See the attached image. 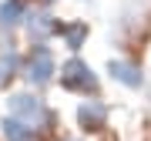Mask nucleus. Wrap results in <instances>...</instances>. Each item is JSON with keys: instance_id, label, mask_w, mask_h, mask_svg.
I'll use <instances>...</instances> for the list:
<instances>
[{"instance_id": "nucleus-5", "label": "nucleus", "mask_w": 151, "mask_h": 141, "mask_svg": "<svg viewBox=\"0 0 151 141\" xmlns=\"http://www.w3.org/2000/svg\"><path fill=\"white\" fill-rule=\"evenodd\" d=\"M24 30H27V37L34 40V44H47L54 34H60V24H57V17L47 10V7H37L34 10L30 7V14H27V20H24Z\"/></svg>"}, {"instance_id": "nucleus-12", "label": "nucleus", "mask_w": 151, "mask_h": 141, "mask_svg": "<svg viewBox=\"0 0 151 141\" xmlns=\"http://www.w3.org/2000/svg\"><path fill=\"white\" fill-rule=\"evenodd\" d=\"M40 4H44V7H50V4H57V0H40Z\"/></svg>"}, {"instance_id": "nucleus-4", "label": "nucleus", "mask_w": 151, "mask_h": 141, "mask_svg": "<svg viewBox=\"0 0 151 141\" xmlns=\"http://www.w3.org/2000/svg\"><path fill=\"white\" fill-rule=\"evenodd\" d=\"M148 14H151V0H131V4L121 7L118 20H114V37L124 40V37H141L148 24Z\"/></svg>"}, {"instance_id": "nucleus-13", "label": "nucleus", "mask_w": 151, "mask_h": 141, "mask_svg": "<svg viewBox=\"0 0 151 141\" xmlns=\"http://www.w3.org/2000/svg\"><path fill=\"white\" fill-rule=\"evenodd\" d=\"M148 108H151V84H148Z\"/></svg>"}, {"instance_id": "nucleus-14", "label": "nucleus", "mask_w": 151, "mask_h": 141, "mask_svg": "<svg viewBox=\"0 0 151 141\" xmlns=\"http://www.w3.org/2000/svg\"><path fill=\"white\" fill-rule=\"evenodd\" d=\"M57 141H81V138H57Z\"/></svg>"}, {"instance_id": "nucleus-7", "label": "nucleus", "mask_w": 151, "mask_h": 141, "mask_svg": "<svg viewBox=\"0 0 151 141\" xmlns=\"http://www.w3.org/2000/svg\"><path fill=\"white\" fill-rule=\"evenodd\" d=\"M74 114H77V128H81L84 135H97V131H104V128H108V104H104V101H97V98L81 101Z\"/></svg>"}, {"instance_id": "nucleus-1", "label": "nucleus", "mask_w": 151, "mask_h": 141, "mask_svg": "<svg viewBox=\"0 0 151 141\" xmlns=\"http://www.w3.org/2000/svg\"><path fill=\"white\" fill-rule=\"evenodd\" d=\"M7 111H10V118L17 121H24V124H30L34 131H50L57 124V114L47 108V101L40 98V94H34V91H17L7 98Z\"/></svg>"}, {"instance_id": "nucleus-9", "label": "nucleus", "mask_w": 151, "mask_h": 141, "mask_svg": "<svg viewBox=\"0 0 151 141\" xmlns=\"http://www.w3.org/2000/svg\"><path fill=\"white\" fill-rule=\"evenodd\" d=\"M87 34H91V27H87L84 20H70V24H60V40H64V47L70 50V54H77V50L84 47Z\"/></svg>"}, {"instance_id": "nucleus-8", "label": "nucleus", "mask_w": 151, "mask_h": 141, "mask_svg": "<svg viewBox=\"0 0 151 141\" xmlns=\"http://www.w3.org/2000/svg\"><path fill=\"white\" fill-rule=\"evenodd\" d=\"M27 14H30V0H4L0 4V30L10 34L17 27H24Z\"/></svg>"}, {"instance_id": "nucleus-10", "label": "nucleus", "mask_w": 151, "mask_h": 141, "mask_svg": "<svg viewBox=\"0 0 151 141\" xmlns=\"http://www.w3.org/2000/svg\"><path fill=\"white\" fill-rule=\"evenodd\" d=\"M0 131H4V141H37V131H34L30 124H24V121L10 118V114L4 118Z\"/></svg>"}, {"instance_id": "nucleus-2", "label": "nucleus", "mask_w": 151, "mask_h": 141, "mask_svg": "<svg viewBox=\"0 0 151 141\" xmlns=\"http://www.w3.org/2000/svg\"><path fill=\"white\" fill-rule=\"evenodd\" d=\"M57 81L64 91L70 94H87V98H97V91H101V77L94 74V67L87 64V60L81 57H67L64 64H60V74H57Z\"/></svg>"}, {"instance_id": "nucleus-3", "label": "nucleus", "mask_w": 151, "mask_h": 141, "mask_svg": "<svg viewBox=\"0 0 151 141\" xmlns=\"http://www.w3.org/2000/svg\"><path fill=\"white\" fill-rule=\"evenodd\" d=\"M57 74V60H54V50L47 47V44H34V47L27 50V57H24L20 64V77L27 81L30 87H47L50 81H54Z\"/></svg>"}, {"instance_id": "nucleus-6", "label": "nucleus", "mask_w": 151, "mask_h": 141, "mask_svg": "<svg viewBox=\"0 0 151 141\" xmlns=\"http://www.w3.org/2000/svg\"><path fill=\"white\" fill-rule=\"evenodd\" d=\"M108 74H111L114 84L128 87V91L145 87V70H141V64L131 60V57H111V60H108Z\"/></svg>"}, {"instance_id": "nucleus-11", "label": "nucleus", "mask_w": 151, "mask_h": 141, "mask_svg": "<svg viewBox=\"0 0 151 141\" xmlns=\"http://www.w3.org/2000/svg\"><path fill=\"white\" fill-rule=\"evenodd\" d=\"M20 54H17V50L10 47V44H7L4 50H0V84H10L17 74H20Z\"/></svg>"}]
</instances>
